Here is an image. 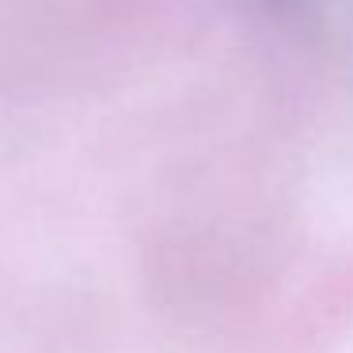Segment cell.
<instances>
[{
	"mask_svg": "<svg viewBox=\"0 0 353 353\" xmlns=\"http://www.w3.org/2000/svg\"><path fill=\"white\" fill-rule=\"evenodd\" d=\"M277 4H285V0H277Z\"/></svg>",
	"mask_w": 353,
	"mask_h": 353,
	"instance_id": "obj_1",
	"label": "cell"
}]
</instances>
